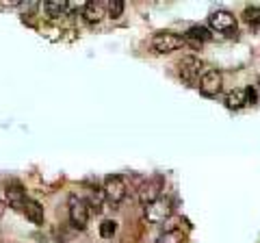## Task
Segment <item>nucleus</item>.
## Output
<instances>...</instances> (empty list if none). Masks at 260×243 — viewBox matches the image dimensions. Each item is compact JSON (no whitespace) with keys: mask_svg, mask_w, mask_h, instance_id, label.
I'll return each mask as SVG.
<instances>
[{"mask_svg":"<svg viewBox=\"0 0 260 243\" xmlns=\"http://www.w3.org/2000/svg\"><path fill=\"white\" fill-rule=\"evenodd\" d=\"M182 39H184V44H189L191 48H195V50H202V46L213 39V33H210V28L195 24V26H191V28L182 35Z\"/></svg>","mask_w":260,"mask_h":243,"instance_id":"9","label":"nucleus"},{"mask_svg":"<svg viewBox=\"0 0 260 243\" xmlns=\"http://www.w3.org/2000/svg\"><path fill=\"white\" fill-rule=\"evenodd\" d=\"M245 96H247V104H258V92L256 87H245Z\"/></svg>","mask_w":260,"mask_h":243,"instance_id":"20","label":"nucleus"},{"mask_svg":"<svg viewBox=\"0 0 260 243\" xmlns=\"http://www.w3.org/2000/svg\"><path fill=\"white\" fill-rule=\"evenodd\" d=\"M7 200H9V206L15 208V210H22L24 208V202H26V189L22 187L20 180H11L7 183Z\"/></svg>","mask_w":260,"mask_h":243,"instance_id":"10","label":"nucleus"},{"mask_svg":"<svg viewBox=\"0 0 260 243\" xmlns=\"http://www.w3.org/2000/svg\"><path fill=\"white\" fill-rule=\"evenodd\" d=\"M258 87H260V78H258Z\"/></svg>","mask_w":260,"mask_h":243,"instance_id":"22","label":"nucleus"},{"mask_svg":"<svg viewBox=\"0 0 260 243\" xmlns=\"http://www.w3.org/2000/svg\"><path fill=\"white\" fill-rule=\"evenodd\" d=\"M184 237L180 230H169V232H162L160 237L156 239V243H182Z\"/></svg>","mask_w":260,"mask_h":243,"instance_id":"18","label":"nucleus"},{"mask_svg":"<svg viewBox=\"0 0 260 243\" xmlns=\"http://www.w3.org/2000/svg\"><path fill=\"white\" fill-rule=\"evenodd\" d=\"M68 210H70V222L76 230H85L91 217V208H89L87 200L78 198V196H70L68 200Z\"/></svg>","mask_w":260,"mask_h":243,"instance_id":"2","label":"nucleus"},{"mask_svg":"<svg viewBox=\"0 0 260 243\" xmlns=\"http://www.w3.org/2000/svg\"><path fill=\"white\" fill-rule=\"evenodd\" d=\"M117 232V222L115 220H104L100 224V237L102 239H113Z\"/></svg>","mask_w":260,"mask_h":243,"instance_id":"17","label":"nucleus"},{"mask_svg":"<svg viewBox=\"0 0 260 243\" xmlns=\"http://www.w3.org/2000/svg\"><path fill=\"white\" fill-rule=\"evenodd\" d=\"M5 210H7V204H5V202H3V200H0V217H3V215H5Z\"/></svg>","mask_w":260,"mask_h":243,"instance_id":"21","label":"nucleus"},{"mask_svg":"<svg viewBox=\"0 0 260 243\" xmlns=\"http://www.w3.org/2000/svg\"><path fill=\"white\" fill-rule=\"evenodd\" d=\"M243 20H245L251 28H260V7H256V5L247 7V9L243 11Z\"/></svg>","mask_w":260,"mask_h":243,"instance_id":"16","label":"nucleus"},{"mask_svg":"<svg viewBox=\"0 0 260 243\" xmlns=\"http://www.w3.org/2000/svg\"><path fill=\"white\" fill-rule=\"evenodd\" d=\"M22 213L26 215V220H28L30 224H35V226H42V224H44V220H46L44 206L39 204L37 200H28V198H26V202H24V208H22Z\"/></svg>","mask_w":260,"mask_h":243,"instance_id":"11","label":"nucleus"},{"mask_svg":"<svg viewBox=\"0 0 260 243\" xmlns=\"http://www.w3.org/2000/svg\"><path fill=\"white\" fill-rule=\"evenodd\" d=\"M184 44V39L182 35H178V33H172V31H162V33H156L152 37V48H154V52H158V54H169V52H174L178 50Z\"/></svg>","mask_w":260,"mask_h":243,"instance_id":"5","label":"nucleus"},{"mask_svg":"<svg viewBox=\"0 0 260 243\" xmlns=\"http://www.w3.org/2000/svg\"><path fill=\"white\" fill-rule=\"evenodd\" d=\"M109 7V15L113 20H117V18H121V13H124V0H111V3L107 5Z\"/></svg>","mask_w":260,"mask_h":243,"instance_id":"19","label":"nucleus"},{"mask_svg":"<svg viewBox=\"0 0 260 243\" xmlns=\"http://www.w3.org/2000/svg\"><path fill=\"white\" fill-rule=\"evenodd\" d=\"M208 26L213 28V31H217V33L232 37L234 33H237L239 24H237V18H234L230 11H215L208 18Z\"/></svg>","mask_w":260,"mask_h":243,"instance_id":"7","label":"nucleus"},{"mask_svg":"<svg viewBox=\"0 0 260 243\" xmlns=\"http://www.w3.org/2000/svg\"><path fill=\"white\" fill-rule=\"evenodd\" d=\"M104 198H107V202H111L113 206H117L121 204V202L126 200L128 196V185L124 180V176H119V174H109L107 178H104Z\"/></svg>","mask_w":260,"mask_h":243,"instance_id":"1","label":"nucleus"},{"mask_svg":"<svg viewBox=\"0 0 260 243\" xmlns=\"http://www.w3.org/2000/svg\"><path fill=\"white\" fill-rule=\"evenodd\" d=\"M162 189H165V178L162 176H152V178H145V180L137 187V198L143 206L152 204V202H156L160 198Z\"/></svg>","mask_w":260,"mask_h":243,"instance_id":"3","label":"nucleus"},{"mask_svg":"<svg viewBox=\"0 0 260 243\" xmlns=\"http://www.w3.org/2000/svg\"><path fill=\"white\" fill-rule=\"evenodd\" d=\"M223 87V76L219 70H208L204 72V76L200 78V92L206 96V98H215V96L221 92Z\"/></svg>","mask_w":260,"mask_h":243,"instance_id":"8","label":"nucleus"},{"mask_svg":"<svg viewBox=\"0 0 260 243\" xmlns=\"http://www.w3.org/2000/svg\"><path fill=\"white\" fill-rule=\"evenodd\" d=\"M178 72H180L182 80H186L189 85L200 83V76H204V61L200 56H182L178 61Z\"/></svg>","mask_w":260,"mask_h":243,"instance_id":"4","label":"nucleus"},{"mask_svg":"<svg viewBox=\"0 0 260 243\" xmlns=\"http://www.w3.org/2000/svg\"><path fill=\"white\" fill-rule=\"evenodd\" d=\"M44 9L48 13V18H61V15H65V11L70 9V5L65 3V0H48V3H44Z\"/></svg>","mask_w":260,"mask_h":243,"instance_id":"14","label":"nucleus"},{"mask_svg":"<svg viewBox=\"0 0 260 243\" xmlns=\"http://www.w3.org/2000/svg\"><path fill=\"white\" fill-rule=\"evenodd\" d=\"M83 18H85V22H89V24H98V22L104 18V3H95V0L87 3V5L83 7Z\"/></svg>","mask_w":260,"mask_h":243,"instance_id":"12","label":"nucleus"},{"mask_svg":"<svg viewBox=\"0 0 260 243\" xmlns=\"http://www.w3.org/2000/svg\"><path fill=\"white\" fill-rule=\"evenodd\" d=\"M104 191L102 189H95L91 196H89V200H87V204H89V208H91V213H95V215H100L102 210H104Z\"/></svg>","mask_w":260,"mask_h":243,"instance_id":"15","label":"nucleus"},{"mask_svg":"<svg viewBox=\"0 0 260 243\" xmlns=\"http://www.w3.org/2000/svg\"><path fill=\"white\" fill-rule=\"evenodd\" d=\"M247 104V96H245V89H232V92H228L225 96V107L228 109H243Z\"/></svg>","mask_w":260,"mask_h":243,"instance_id":"13","label":"nucleus"},{"mask_svg":"<svg viewBox=\"0 0 260 243\" xmlns=\"http://www.w3.org/2000/svg\"><path fill=\"white\" fill-rule=\"evenodd\" d=\"M143 213H145V220L150 224H162L174 215V206L167 198H158L156 202H152V204L145 206Z\"/></svg>","mask_w":260,"mask_h":243,"instance_id":"6","label":"nucleus"}]
</instances>
